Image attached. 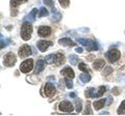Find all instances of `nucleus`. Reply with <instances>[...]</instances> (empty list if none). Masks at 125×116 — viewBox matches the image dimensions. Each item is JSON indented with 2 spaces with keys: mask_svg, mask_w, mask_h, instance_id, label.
<instances>
[{
  "mask_svg": "<svg viewBox=\"0 0 125 116\" xmlns=\"http://www.w3.org/2000/svg\"><path fill=\"white\" fill-rule=\"evenodd\" d=\"M105 89H106V87L105 86H100L98 87L97 89H94V88H89V89L85 90V96L87 98H100V96H102V94L105 92Z\"/></svg>",
  "mask_w": 125,
  "mask_h": 116,
  "instance_id": "1",
  "label": "nucleus"
},
{
  "mask_svg": "<svg viewBox=\"0 0 125 116\" xmlns=\"http://www.w3.org/2000/svg\"><path fill=\"white\" fill-rule=\"evenodd\" d=\"M31 32H32V26H31V24L24 22L21 26V32H20L23 41H28L31 37Z\"/></svg>",
  "mask_w": 125,
  "mask_h": 116,
  "instance_id": "2",
  "label": "nucleus"
},
{
  "mask_svg": "<svg viewBox=\"0 0 125 116\" xmlns=\"http://www.w3.org/2000/svg\"><path fill=\"white\" fill-rule=\"evenodd\" d=\"M77 41L80 45H83V47L88 48L89 51H97L98 50V45L92 40H85V38L80 37V38H77Z\"/></svg>",
  "mask_w": 125,
  "mask_h": 116,
  "instance_id": "3",
  "label": "nucleus"
},
{
  "mask_svg": "<svg viewBox=\"0 0 125 116\" xmlns=\"http://www.w3.org/2000/svg\"><path fill=\"white\" fill-rule=\"evenodd\" d=\"M105 57L111 63H114L119 60V58L121 57V53L118 49H111L108 52L105 53Z\"/></svg>",
  "mask_w": 125,
  "mask_h": 116,
  "instance_id": "4",
  "label": "nucleus"
},
{
  "mask_svg": "<svg viewBox=\"0 0 125 116\" xmlns=\"http://www.w3.org/2000/svg\"><path fill=\"white\" fill-rule=\"evenodd\" d=\"M33 68V60L32 59H27L20 64V71L24 74H27Z\"/></svg>",
  "mask_w": 125,
  "mask_h": 116,
  "instance_id": "5",
  "label": "nucleus"
},
{
  "mask_svg": "<svg viewBox=\"0 0 125 116\" xmlns=\"http://www.w3.org/2000/svg\"><path fill=\"white\" fill-rule=\"evenodd\" d=\"M16 62H17V58H16V56L13 53H7L4 56L3 64L6 65V66H14Z\"/></svg>",
  "mask_w": 125,
  "mask_h": 116,
  "instance_id": "6",
  "label": "nucleus"
},
{
  "mask_svg": "<svg viewBox=\"0 0 125 116\" xmlns=\"http://www.w3.org/2000/svg\"><path fill=\"white\" fill-rule=\"evenodd\" d=\"M44 92H45V95L46 96H48V98H51V96H53L54 94H55L56 88H55V86H54L52 83L47 82L45 84V86H44Z\"/></svg>",
  "mask_w": 125,
  "mask_h": 116,
  "instance_id": "7",
  "label": "nucleus"
},
{
  "mask_svg": "<svg viewBox=\"0 0 125 116\" xmlns=\"http://www.w3.org/2000/svg\"><path fill=\"white\" fill-rule=\"evenodd\" d=\"M58 109H60L62 112H72L74 107L73 105L68 100H62V102L60 104V106H58Z\"/></svg>",
  "mask_w": 125,
  "mask_h": 116,
  "instance_id": "8",
  "label": "nucleus"
},
{
  "mask_svg": "<svg viewBox=\"0 0 125 116\" xmlns=\"http://www.w3.org/2000/svg\"><path fill=\"white\" fill-rule=\"evenodd\" d=\"M30 54H31V48L28 45H23L22 47L19 49V56L22 58L28 57Z\"/></svg>",
  "mask_w": 125,
  "mask_h": 116,
  "instance_id": "9",
  "label": "nucleus"
},
{
  "mask_svg": "<svg viewBox=\"0 0 125 116\" xmlns=\"http://www.w3.org/2000/svg\"><path fill=\"white\" fill-rule=\"evenodd\" d=\"M38 34L41 37H47L51 34V28L48 26H41L38 29Z\"/></svg>",
  "mask_w": 125,
  "mask_h": 116,
  "instance_id": "10",
  "label": "nucleus"
},
{
  "mask_svg": "<svg viewBox=\"0 0 125 116\" xmlns=\"http://www.w3.org/2000/svg\"><path fill=\"white\" fill-rule=\"evenodd\" d=\"M50 46H52V41H38V48L41 52H45Z\"/></svg>",
  "mask_w": 125,
  "mask_h": 116,
  "instance_id": "11",
  "label": "nucleus"
},
{
  "mask_svg": "<svg viewBox=\"0 0 125 116\" xmlns=\"http://www.w3.org/2000/svg\"><path fill=\"white\" fill-rule=\"evenodd\" d=\"M61 74L68 79H74V77H75V74H74L73 69L71 67H65L64 69H62Z\"/></svg>",
  "mask_w": 125,
  "mask_h": 116,
  "instance_id": "12",
  "label": "nucleus"
},
{
  "mask_svg": "<svg viewBox=\"0 0 125 116\" xmlns=\"http://www.w3.org/2000/svg\"><path fill=\"white\" fill-rule=\"evenodd\" d=\"M58 44L61 46H65V47H74V46H75V42L72 41L71 38H68V37L61 38V40L58 41Z\"/></svg>",
  "mask_w": 125,
  "mask_h": 116,
  "instance_id": "13",
  "label": "nucleus"
},
{
  "mask_svg": "<svg viewBox=\"0 0 125 116\" xmlns=\"http://www.w3.org/2000/svg\"><path fill=\"white\" fill-rule=\"evenodd\" d=\"M37 11H38L37 8H33V9L31 10L30 13L24 18V22H29V23L33 22L34 20H36V17H37Z\"/></svg>",
  "mask_w": 125,
  "mask_h": 116,
  "instance_id": "14",
  "label": "nucleus"
},
{
  "mask_svg": "<svg viewBox=\"0 0 125 116\" xmlns=\"http://www.w3.org/2000/svg\"><path fill=\"white\" fill-rule=\"evenodd\" d=\"M44 68H45V61L43 60V59H40V60L38 61V63H37V66H36V71H34V74H36V75L40 74V73H41Z\"/></svg>",
  "mask_w": 125,
  "mask_h": 116,
  "instance_id": "15",
  "label": "nucleus"
},
{
  "mask_svg": "<svg viewBox=\"0 0 125 116\" xmlns=\"http://www.w3.org/2000/svg\"><path fill=\"white\" fill-rule=\"evenodd\" d=\"M105 99H99V100H96V102H94V104H93V106H94V109L95 110H100L102 107H104V105H105Z\"/></svg>",
  "mask_w": 125,
  "mask_h": 116,
  "instance_id": "16",
  "label": "nucleus"
},
{
  "mask_svg": "<svg viewBox=\"0 0 125 116\" xmlns=\"http://www.w3.org/2000/svg\"><path fill=\"white\" fill-rule=\"evenodd\" d=\"M51 19H52V21H54V22H57V21H60L61 19H62V15L58 13L57 9L54 6L52 7V16H51Z\"/></svg>",
  "mask_w": 125,
  "mask_h": 116,
  "instance_id": "17",
  "label": "nucleus"
},
{
  "mask_svg": "<svg viewBox=\"0 0 125 116\" xmlns=\"http://www.w3.org/2000/svg\"><path fill=\"white\" fill-rule=\"evenodd\" d=\"M105 65V61L103 59H99V60H96L95 62H94L93 64V67L96 69V71H99V69H101L103 66Z\"/></svg>",
  "mask_w": 125,
  "mask_h": 116,
  "instance_id": "18",
  "label": "nucleus"
},
{
  "mask_svg": "<svg viewBox=\"0 0 125 116\" xmlns=\"http://www.w3.org/2000/svg\"><path fill=\"white\" fill-rule=\"evenodd\" d=\"M46 63L48 64H51V63H55V60H56V54H50L46 57Z\"/></svg>",
  "mask_w": 125,
  "mask_h": 116,
  "instance_id": "19",
  "label": "nucleus"
},
{
  "mask_svg": "<svg viewBox=\"0 0 125 116\" xmlns=\"http://www.w3.org/2000/svg\"><path fill=\"white\" fill-rule=\"evenodd\" d=\"M79 80L81 81V83H87L91 80V76L89 75V73H87V74H81L79 76Z\"/></svg>",
  "mask_w": 125,
  "mask_h": 116,
  "instance_id": "20",
  "label": "nucleus"
},
{
  "mask_svg": "<svg viewBox=\"0 0 125 116\" xmlns=\"http://www.w3.org/2000/svg\"><path fill=\"white\" fill-rule=\"evenodd\" d=\"M65 61V58H64V55L61 53H56V60H55V64L56 65H61L62 63H64Z\"/></svg>",
  "mask_w": 125,
  "mask_h": 116,
  "instance_id": "21",
  "label": "nucleus"
},
{
  "mask_svg": "<svg viewBox=\"0 0 125 116\" xmlns=\"http://www.w3.org/2000/svg\"><path fill=\"white\" fill-rule=\"evenodd\" d=\"M27 0H10V5L11 7H17L22 3H25Z\"/></svg>",
  "mask_w": 125,
  "mask_h": 116,
  "instance_id": "22",
  "label": "nucleus"
},
{
  "mask_svg": "<svg viewBox=\"0 0 125 116\" xmlns=\"http://www.w3.org/2000/svg\"><path fill=\"white\" fill-rule=\"evenodd\" d=\"M69 61H70V63H71L72 65H75L78 62V57L76 55H73V54H71V55L69 56Z\"/></svg>",
  "mask_w": 125,
  "mask_h": 116,
  "instance_id": "23",
  "label": "nucleus"
},
{
  "mask_svg": "<svg viewBox=\"0 0 125 116\" xmlns=\"http://www.w3.org/2000/svg\"><path fill=\"white\" fill-rule=\"evenodd\" d=\"M117 113H118L119 115L124 114V113H125V100H123V102L121 103L120 107L118 108V110H117Z\"/></svg>",
  "mask_w": 125,
  "mask_h": 116,
  "instance_id": "24",
  "label": "nucleus"
},
{
  "mask_svg": "<svg viewBox=\"0 0 125 116\" xmlns=\"http://www.w3.org/2000/svg\"><path fill=\"white\" fill-rule=\"evenodd\" d=\"M78 68H79L80 71L84 72V73H89V74H90V71H89L88 66H87V65H85L83 62H80V63H79V65H78Z\"/></svg>",
  "mask_w": 125,
  "mask_h": 116,
  "instance_id": "25",
  "label": "nucleus"
},
{
  "mask_svg": "<svg viewBox=\"0 0 125 116\" xmlns=\"http://www.w3.org/2000/svg\"><path fill=\"white\" fill-rule=\"evenodd\" d=\"M48 10H47L45 7H41L40 8V14H39V17H46V16H48Z\"/></svg>",
  "mask_w": 125,
  "mask_h": 116,
  "instance_id": "26",
  "label": "nucleus"
},
{
  "mask_svg": "<svg viewBox=\"0 0 125 116\" xmlns=\"http://www.w3.org/2000/svg\"><path fill=\"white\" fill-rule=\"evenodd\" d=\"M10 42V41L9 40V38H6V40H3V36L1 35V49H3L5 47V46H7Z\"/></svg>",
  "mask_w": 125,
  "mask_h": 116,
  "instance_id": "27",
  "label": "nucleus"
},
{
  "mask_svg": "<svg viewBox=\"0 0 125 116\" xmlns=\"http://www.w3.org/2000/svg\"><path fill=\"white\" fill-rule=\"evenodd\" d=\"M58 2L62 7H68L70 4V0H58Z\"/></svg>",
  "mask_w": 125,
  "mask_h": 116,
  "instance_id": "28",
  "label": "nucleus"
},
{
  "mask_svg": "<svg viewBox=\"0 0 125 116\" xmlns=\"http://www.w3.org/2000/svg\"><path fill=\"white\" fill-rule=\"evenodd\" d=\"M81 109H83V106H81V100H76V112L77 113H79V112H81Z\"/></svg>",
  "mask_w": 125,
  "mask_h": 116,
  "instance_id": "29",
  "label": "nucleus"
},
{
  "mask_svg": "<svg viewBox=\"0 0 125 116\" xmlns=\"http://www.w3.org/2000/svg\"><path fill=\"white\" fill-rule=\"evenodd\" d=\"M112 72H113V67L108 65V66H106V67L104 68V71H103L102 74H103V76H106V75H108V74H111Z\"/></svg>",
  "mask_w": 125,
  "mask_h": 116,
  "instance_id": "30",
  "label": "nucleus"
},
{
  "mask_svg": "<svg viewBox=\"0 0 125 116\" xmlns=\"http://www.w3.org/2000/svg\"><path fill=\"white\" fill-rule=\"evenodd\" d=\"M71 80H72V79H67V80L65 81L66 85H67V87L69 88V89H72V88H73V82H72Z\"/></svg>",
  "mask_w": 125,
  "mask_h": 116,
  "instance_id": "31",
  "label": "nucleus"
},
{
  "mask_svg": "<svg viewBox=\"0 0 125 116\" xmlns=\"http://www.w3.org/2000/svg\"><path fill=\"white\" fill-rule=\"evenodd\" d=\"M44 3L47 6H50V7L54 6V0H44Z\"/></svg>",
  "mask_w": 125,
  "mask_h": 116,
  "instance_id": "32",
  "label": "nucleus"
},
{
  "mask_svg": "<svg viewBox=\"0 0 125 116\" xmlns=\"http://www.w3.org/2000/svg\"><path fill=\"white\" fill-rule=\"evenodd\" d=\"M92 112H91V109H90V104L88 103L87 104V108H85V111L83 112V114L84 115H87V114H91Z\"/></svg>",
  "mask_w": 125,
  "mask_h": 116,
  "instance_id": "33",
  "label": "nucleus"
},
{
  "mask_svg": "<svg viewBox=\"0 0 125 116\" xmlns=\"http://www.w3.org/2000/svg\"><path fill=\"white\" fill-rule=\"evenodd\" d=\"M76 52H77V53H83V48L78 47V48H76Z\"/></svg>",
  "mask_w": 125,
  "mask_h": 116,
  "instance_id": "34",
  "label": "nucleus"
},
{
  "mask_svg": "<svg viewBox=\"0 0 125 116\" xmlns=\"http://www.w3.org/2000/svg\"><path fill=\"white\" fill-rule=\"evenodd\" d=\"M117 90H118V88H114V93L116 95H118L119 94V91H117Z\"/></svg>",
  "mask_w": 125,
  "mask_h": 116,
  "instance_id": "35",
  "label": "nucleus"
},
{
  "mask_svg": "<svg viewBox=\"0 0 125 116\" xmlns=\"http://www.w3.org/2000/svg\"><path fill=\"white\" fill-rule=\"evenodd\" d=\"M70 96H72V98H75V93H70Z\"/></svg>",
  "mask_w": 125,
  "mask_h": 116,
  "instance_id": "36",
  "label": "nucleus"
}]
</instances>
